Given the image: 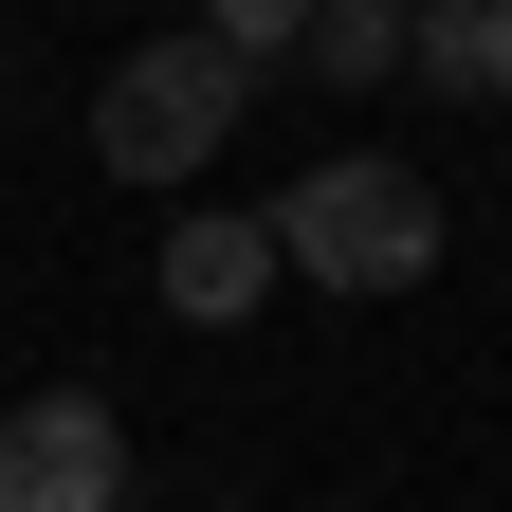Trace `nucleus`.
<instances>
[{"instance_id":"39448f33","label":"nucleus","mask_w":512,"mask_h":512,"mask_svg":"<svg viewBox=\"0 0 512 512\" xmlns=\"http://www.w3.org/2000/svg\"><path fill=\"white\" fill-rule=\"evenodd\" d=\"M403 74L458 110H512V0H403Z\"/></svg>"},{"instance_id":"0eeeda50","label":"nucleus","mask_w":512,"mask_h":512,"mask_svg":"<svg viewBox=\"0 0 512 512\" xmlns=\"http://www.w3.org/2000/svg\"><path fill=\"white\" fill-rule=\"evenodd\" d=\"M202 37H220V55H238V74H275V55H293V37H311V0H202Z\"/></svg>"},{"instance_id":"423d86ee","label":"nucleus","mask_w":512,"mask_h":512,"mask_svg":"<svg viewBox=\"0 0 512 512\" xmlns=\"http://www.w3.org/2000/svg\"><path fill=\"white\" fill-rule=\"evenodd\" d=\"M311 74H348V92H384V74H403V0H311Z\"/></svg>"},{"instance_id":"7ed1b4c3","label":"nucleus","mask_w":512,"mask_h":512,"mask_svg":"<svg viewBox=\"0 0 512 512\" xmlns=\"http://www.w3.org/2000/svg\"><path fill=\"white\" fill-rule=\"evenodd\" d=\"M0 512H128V421L92 384H55V403L0 421Z\"/></svg>"},{"instance_id":"f257e3e1","label":"nucleus","mask_w":512,"mask_h":512,"mask_svg":"<svg viewBox=\"0 0 512 512\" xmlns=\"http://www.w3.org/2000/svg\"><path fill=\"white\" fill-rule=\"evenodd\" d=\"M256 238H275V275H311V293H421L458 220H439V183H421L403 147H348V165L275 183V202H256Z\"/></svg>"},{"instance_id":"f03ea898","label":"nucleus","mask_w":512,"mask_h":512,"mask_svg":"<svg viewBox=\"0 0 512 512\" xmlns=\"http://www.w3.org/2000/svg\"><path fill=\"white\" fill-rule=\"evenodd\" d=\"M238 110H256V74L183 19V37H128L110 74H92V165L110 183H202L220 147H238Z\"/></svg>"},{"instance_id":"20e7f679","label":"nucleus","mask_w":512,"mask_h":512,"mask_svg":"<svg viewBox=\"0 0 512 512\" xmlns=\"http://www.w3.org/2000/svg\"><path fill=\"white\" fill-rule=\"evenodd\" d=\"M256 293H275V238H256V202H238V220H165V311H183V330H238Z\"/></svg>"}]
</instances>
